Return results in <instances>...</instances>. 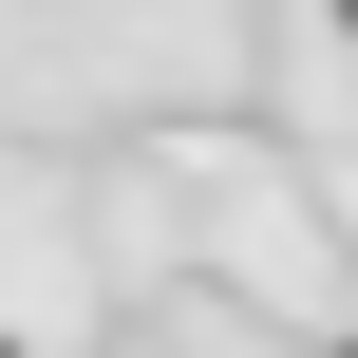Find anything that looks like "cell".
<instances>
[{
	"instance_id": "1",
	"label": "cell",
	"mask_w": 358,
	"mask_h": 358,
	"mask_svg": "<svg viewBox=\"0 0 358 358\" xmlns=\"http://www.w3.org/2000/svg\"><path fill=\"white\" fill-rule=\"evenodd\" d=\"M0 358H19V340H0Z\"/></svg>"
}]
</instances>
